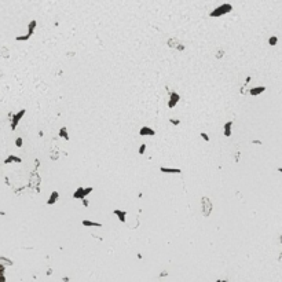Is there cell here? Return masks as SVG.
Masks as SVG:
<instances>
[{
  "label": "cell",
  "mask_w": 282,
  "mask_h": 282,
  "mask_svg": "<svg viewBox=\"0 0 282 282\" xmlns=\"http://www.w3.org/2000/svg\"><path fill=\"white\" fill-rule=\"evenodd\" d=\"M231 10H233V6H231L230 3H224V4L219 6V7H216L215 10L211 11L209 17H211V18H218V17H222V15L229 14Z\"/></svg>",
  "instance_id": "1"
},
{
  "label": "cell",
  "mask_w": 282,
  "mask_h": 282,
  "mask_svg": "<svg viewBox=\"0 0 282 282\" xmlns=\"http://www.w3.org/2000/svg\"><path fill=\"white\" fill-rule=\"evenodd\" d=\"M94 191V187H83V186H80L77 187V190L73 193V198L76 200H81V198H85L89 193H92Z\"/></svg>",
  "instance_id": "2"
},
{
  "label": "cell",
  "mask_w": 282,
  "mask_h": 282,
  "mask_svg": "<svg viewBox=\"0 0 282 282\" xmlns=\"http://www.w3.org/2000/svg\"><path fill=\"white\" fill-rule=\"evenodd\" d=\"M25 113H26V110L21 109L18 113H15V114L12 116V118H11V131H15L17 125L19 124V121H21V118L25 116Z\"/></svg>",
  "instance_id": "3"
},
{
  "label": "cell",
  "mask_w": 282,
  "mask_h": 282,
  "mask_svg": "<svg viewBox=\"0 0 282 282\" xmlns=\"http://www.w3.org/2000/svg\"><path fill=\"white\" fill-rule=\"evenodd\" d=\"M179 100H180V95L178 94V92H175V91H172V92H169V100H168V107L169 109H173L176 105L179 103Z\"/></svg>",
  "instance_id": "4"
},
{
  "label": "cell",
  "mask_w": 282,
  "mask_h": 282,
  "mask_svg": "<svg viewBox=\"0 0 282 282\" xmlns=\"http://www.w3.org/2000/svg\"><path fill=\"white\" fill-rule=\"evenodd\" d=\"M202 205H204V208H202V213H204V216H209V213H211V209H212V205H211V201H209V198H206V197H202Z\"/></svg>",
  "instance_id": "5"
},
{
  "label": "cell",
  "mask_w": 282,
  "mask_h": 282,
  "mask_svg": "<svg viewBox=\"0 0 282 282\" xmlns=\"http://www.w3.org/2000/svg\"><path fill=\"white\" fill-rule=\"evenodd\" d=\"M139 135H141V136H154V135H156V131L153 130L152 127L145 125V127H142L141 130H139Z\"/></svg>",
  "instance_id": "6"
},
{
  "label": "cell",
  "mask_w": 282,
  "mask_h": 282,
  "mask_svg": "<svg viewBox=\"0 0 282 282\" xmlns=\"http://www.w3.org/2000/svg\"><path fill=\"white\" fill-rule=\"evenodd\" d=\"M264 91H266V87H264V85H260V87H253V88L249 89V95H252V96H257V95L263 94Z\"/></svg>",
  "instance_id": "7"
},
{
  "label": "cell",
  "mask_w": 282,
  "mask_h": 282,
  "mask_svg": "<svg viewBox=\"0 0 282 282\" xmlns=\"http://www.w3.org/2000/svg\"><path fill=\"white\" fill-rule=\"evenodd\" d=\"M58 198H59V193H58L57 190H55V191H52V193L50 194V197H48V200H47V202H46V204H47V205H54V204H57Z\"/></svg>",
  "instance_id": "8"
},
{
  "label": "cell",
  "mask_w": 282,
  "mask_h": 282,
  "mask_svg": "<svg viewBox=\"0 0 282 282\" xmlns=\"http://www.w3.org/2000/svg\"><path fill=\"white\" fill-rule=\"evenodd\" d=\"M231 127H233V121H227L224 123V125H223V135L226 138H230L231 136Z\"/></svg>",
  "instance_id": "9"
},
{
  "label": "cell",
  "mask_w": 282,
  "mask_h": 282,
  "mask_svg": "<svg viewBox=\"0 0 282 282\" xmlns=\"http://www.w3.org/2000/svg\"><path fill=\"white\" fill-rule=\"evenodd\" d=\"M113 213L116 215V216H118V219H120V222L121 223H125L127 222V212L125 211H121V209H114L113 211Z\"/></svg>",
  "instance_id": "10"
},
{
  "label": "cell",
  "mask_w": 282,
  "mask_h": 282,
  "mask_svg": "<svg viewBox=\"0 0 282 282\" xmlns=\"http://www.w3.org/2000/svg\"><path fill=\"white\" fill-rule=\"evenodd\" d=\"M160 171L162 173H182V169L180 168H168V167H161Z\"/></svg>",
  "instance_id": "11"
},
{
  "label": "cell",
  "mask_w": 282,
  "mask_h": 282,
  "mask_svg": "<svg viewBox=\"0 0 282 282\" xmlns=\"http://www.w3.org/2000/svg\"><path fill=\"white\" fill-rule=\"evenodd\" d=\"M81 224L84 227H102V223H99V222H92V220H88V219L83 220Z\"/></svg>",
  "instance_id": "12"
},
{
  "label": "cell",
  "mask_w": 282,
  "mask_h": 282,
  "mask_svg": "<svg viewBox=\"0 0 282 282\" xmlns=\"http://www.w3.org/2000/svg\"><path fill=\"white\" fill-rule=\"evenodd\" d=\"M12 162H22V158L14 154H10L7 158H4V164H12Z\"/></svg>",
  "instance_id": "13"
},
{
  "label": "cell",
  "mask_w": 282,
  "mask_h": 282,
  "mask_svg": "<svg viewBox=\"0 0 282 282\" xmlns=\"http://www.w3.org/2000/svg\"><path fill=\"white\" fill-rule=\"evenodd\" d=\"M36 26H37V21H36V19H32V21L29 22V25H28V35H29V36H32V35L35 33Z\"/></svg>",
  "instance_id": "14"
},
{
  "label": "cell",
  "mask_w": 282,
  "mask_h": 282,
  "mask_svg": "<svg viewBox=\"0 0 282 282\" xmlns=\"http://www.w3.org/2000/svg\"><path fill=\"white\" fill-rule=\"evenodd\" d=\"M59 138H63L65 141H69V134H68V128L66 127H62V128H59Z\"/></svg>",
  "instance_id": "15"
},
{
  "label": "cell",
  "mask_w": 282,
  "mask_h": 282,
  "mask_svg": "<svg viewBox=\"0 0 282 282\" xmlns=\"http://www.w3.org/2000/svg\"><path fill=\"white\" fill-rule=\"evenodd\" d=\"M0 264H3V266H12V261L10 259H6V257H0Z\"/></svg>",
  "instance_id": "16"
},
{
  "label": "cell",
  "mask_w": 282,
  "mask_h": 282,
  "mask_svg": "<svg viewBox=\"0 0 282 282\" xmlns=\"http://www.w3.org/2000/svg\"><path fill=\"white\" fill-rule=\"evenodd\" d=\"M277 43H278L277 36H271L270 39H268V44H270V46H277Z\"/></svg>",
  "instance_id": "17"
},
{
  "label": "cell",
  "mask_w": 282,
  "mask_h": 282,
  "mask_svg": "<svg viewBox=\"0 0 282 282\" xmlns=\"http://www.w3.org/2000/svg\"><path fill=\"white\" fill-rule=\"evenodd\" d=\"M15 146L17 147H22V146H24V139H22L21 136H18V138L15 139Z\"/></svg>",
  "instance_id": "18"
},
{
  "label": "cell",
  "mask_w": 282,
  "mask_h": 282,
  "mask_svg": "<svg viewBox=\"0 0 282 282\" xmlns=\"http://www.w3.org/2000/svg\"><path fill=\"white\" fill-rule=\"evenodd\" d=\"M146 143H142V145H141V146H139V150H138V153H139V154H145V153H146Z\"/></svg>",
  "instance_id": "19"
},
{
  "label": "cell",
  "mask_w": 282,
  "mask_h": 282,
  "mask_svg": "<svg viewBox=\"0 0 282 282\" xmlns=\"http://www.w3.org/2000/svg\"><path fill=\"white\" fill-rule=\"evenodd\" d=\"M200 136H201V138H202L205 142H209V141H211L209 135H208V134H205V132H201V134H200Z\"/></svg>",
  "instance_id": "20"
},
{
  "label": "cell",
  "mask_w": 282,
  "mask_h": 282,
  "mask_svg": "<svg viewBox=\"0 0 282 282\" xmlns=\"http://www.w3.org/2000/svg\"><path fill=\"white\" fill-rule=\"evenodd\" d=\"M169 123L172 125H180V120H178V118H169Z\"/></svg>",
  "instance_id": "21"
},
{
  "label": "cell",
  "mask_w": 282,
  "mask_h": 282,
  "mask_svg": "<svg viewBox=\"0 0 282 282\" xmlns=\"http://www.w3.org/2000/svg\"><path fill=\"white\" fill-rule=\"evenodd\" d=\"M81 204H83V206H85V208L89 205V201L87 200V197H85V198H81Z\"/></svg>",
  "instance_id": "22"
},
{
  "label": "cell",
  "mask_w": 282,
  "mask_h": 282,
  "mask_svg": "<svg viewBox=\"0 0 282 282\" xmlns=\"http://www.w3.org/2000/svg\"><path fill=\"white\" fill-rule=\"evenodd\" d=\"M176 44H178V43H172V40L169 39V46H171V47H176ZM178 48L180 50V51H182V50H183L184 47H183V46H180V47H178Z\"/></svg>",
  "instance_id": "23"
},
{
  "label": "cell",
  "mask_w": 282,
  "mask_h": 282,
  "mask_svg": "<svg viewBox=\"0 0 282 282\" xmlns=\"http://www.w3.org/2000/svg\"><path fill=\"white\" fill-rule=\"evenodd\" d=\"M0 282H6V275H4V272H0Z\"/></svg>",
  "instance_id": "24"
},
{
  "label": "cell",
  "mask_w": 282,
  "mask_h": 282,
  "mask_svg": "<svg viewBox=\"0 0 282 282\" xmlns=\"http://www.w3.org/2000/svg\"><path fill=\"white\" fill-rule=\"evenodd\" d=\"M224 55V51L223 50H219V54H216V58H222Z\"/></svg>",
  "instance_id": "25"
},
{
  "label": "cell",
  "mask_w": 282,
  "mask_h": 282,
  "mask_svg": "<svg viewBox=\"0 0 282 282\" xmlns=\"http://www.w3.org/2000/svg\"><path fill=\"white\" fill-rule=\"evenodd\" d=\"M167 275H168V272H167V271H162L161 274H160V278H162V277H167Z\"/></svg>",
  "instance_id": "26"
},
{
  "label": "cell",
  "mask_w": 282,
  "mask_h": 282,
  "mask_svg": "<svg viewBox=\"0 0 282 282\" xmlns=\"http://www.w3.org/2000/svg\"><path fill=\"white\" fill-rule=\"evenodd\" d=\"M251 80H252V77H251V76H248V77H246V80H245V84H244V85H246V84L249 83Z\"/></svg>",
  "instance_id": "27"
},
{
  "label": "cell",
  "mask_w": 282,
  "mask_h": 282,
  "mask_svg": "<svg viewBox=\"0 0 282 282\" xmlns=\"http://www.w3.org/2000/svg\"><path fill=\"white\" fill-rule=\"evenodd\" d=\"M252 143H255V145H261V142H260V141H253Z\"/></svg>",
  "instance_id": "28"
},
{
  "label": "cell",
  "mask_w": 282,
  "mask_h": 282,
  "mask_svg": "<svg viewBox=\"0 0 282 282\" xmlns=\"http://www.w3.org/2000/svg\"><path fill=\"white\" fill-rule=\"evenodd\" d=\"M216 282H229V281H226V279H218Z\"/></svg>",
  "instance_id": "29"
},
{
  "label": "cell",
  "mask_w": 282,
  "mask_h": 282,
  "mask_svg": "<svg viewBox=\"0 0 282 282\" xmlns=\"http://www.w3.org/2000/svg\"><path fill=\"white\" fill-rule=\"evenodd\" d=\"M278 172H281V173H282V168H278Z\"/></svg>",
  "instance_id": "30"
},
{
  "label": "cell",
  "mask_w": 282,
  "mask_h": 282,
  "mask_svg": "<svg viewBox=\"0 0 282 282\" xmlns=\"http://www.w3.org/2000/svg\"><path fill=\"white\" fill-rule=\"evenodd\" d=\"M281 244H282V235H281Z\"/></svg>",
  "instance_id": "31"
}]
</instances>
